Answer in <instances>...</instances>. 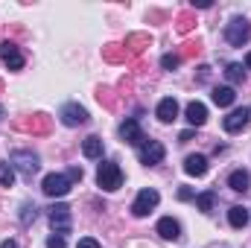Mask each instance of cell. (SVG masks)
Here are the masks:
<instances>
[{
	"mask_svg": "<svg viewBox=\"0 0 251 248\" xmlns=\"http://www.w3.org/2000/svg\"><path fill=\"white\" fill-rule=\"evenodd\" d=\"M12 167H18V173L24 178H32L38 173V155H32L26 149H18V152H12Z\"/></svg>",
	"mask_w": 251,
	"mask_h": 248,
	"instance_id": "obj_3",
	"label": "cell"
},
{
	"mask_svg": "<svg viewBox=\"0 0 251 248\" xmlns=\"http://www.w3.org/2000/svg\"><path fill=\"white\" fill-rule=\"evenodd\" d=\"M249 117H251V108H234V111L222 120V125H225L228 134H237V131H243V128L249 125Z\"/></svg>",
	"mask_w": 251,
	"mask_h": 248,
	"instance_id": "obj_8",
	"label": "cell"
},
{
	"mask_svg": "<svg viewBox=\"0 0 251 248\" xmlns=\"http://www.w3.org/2000/svg\"><path fill=\"white\" fill-rule=\"evenodd\" d=\"M0 248H18V243H15V240H6V243H3Z\"/></svg>",
	"mask_w": 251,
	"mask_h": 248,
	"instance_id": "obj_29",
	"label": "cell"
},
{
	"mask_svg": "<svg viewBox=\"0 0 251 248\" xmlns=\"http://www.w3.org/2000/svg\"><path fill=\"white\" fill-rule=\"evenodd\" d=\"M249 38H251V24L246 18H234V21L225 26V41H228L231 47H243Z\"/></svg>",
	"mask_w": 251,
	"mask_h": 248,
	"instance_id": "obj_2",
	"label": "cell"
},
{
	"mask_svg": "<svg viewBox=\"0 0 251 248\" xmlns=\"http://www.w3.org/2000/svg\"><path fill=\"white\" fill-rule=\"evenodd\" d=\"M64 246H67V243H64L62 234H53V237L47 240V248H64Z\"/></svg>",
	"mask_w": 251,
	"mask_h": 248,
	"instance_id": "obj_24",
	"label": "cell"
},
{
	"mask_svg": "<svg viewBox=\"0 0 251 248\" xmlns=\"http://www.w3.org/2000/svg\"><path fill=\"white\" fill-rule=\"evenodd\" d=\"M251 184V175L246 173V170H234L231 175H228V187L231 190H237V193H246Z\"/></svg>",
	"mask_w": 251,
	"mask_h": 248,
	"instance_id": "obj_16",
	"label": "cell"
},
{
	"mask_svg": "<svg viewBox=\"0 0 251 248\" xmlns=\"http://www.w3.org/2000/svg\"><path fill=\"white\" fill-rule=\"evenodd\" d=\"M158 201H161V196H158V190H140L137 193V198H134V204H131V213L134 216H146V213H152L155 207H158Z\"/></svg>",
	"mask_w": 251,
	"mask_h": 248,
	"instance_id": "obj_5",
	"label": "cell"
},
{
	"mask_svg": "<svg viewBox=\"0 0 251 248\" xmlns=\"http://www.w3.org/2000/svg\"><path fill=\"white\" fill-rule=\"evenodd\" d=\"M184 114H187L190 125H204V120H207V108H204V102H190Z\"/></svg>",
	"mask_w": 251,
	"mask_h": 248,
	"instance_id": "obj_15",
	"label": "cell"
},
{
	"mask_svg": "<svg viewBox=\"0 0 251 248\" xmlns=\"http://www.w3.org/2000/svg\"><path fill=\"white\" fill-rule=\"evenodd\" d=\"M120 137H123L126 143H131V146H143V143H146V137H143L137 120H126V123L120 125Z\"/></svg>",
	"mask_w": 251,
	"mask_h": 248,
	"instance_id": "obj_11",
	"label": "cell"
},
{
	"mask_svg": "<svg viewBox=\"0 0 251 248\" xmlns=\"http://www.w3.org/2000/svg\"><path fill=\"white\" fill-rule=\"evenodd\" d=\"M158 234H161L164 240H178V237H181V225H178L173 216H164V219H158Z\"/></svg>",
	"mask_w": 251,
	"mask_h": 248,
	"instance_id": "obj_14",
	"label": "cell"
},
{
	"mask_svg": "<svg viewBox=\"0 0 251 248\" xmlns=\"http://www.w3.org/2000/svg\"><path fill=\"white\" fill-rule=\"evenodd\" d=\"M26 213H24V222H29V219H35V207H24Z\"/></svg>",
	"mask_w": 251,
	"mask_h": 248,
	"instance_id": "obj_27",
	"label": "cell"
},
{
	"mask_svg": "<svg viewBox=\"0 0 251 248\" xmlns=\"http://www.w3.org/2000/svg\"><path fill=\"white\" fill-rule=\"evenodd\" d=\"M234 99H237V94H234V88H216L213 91V102L219 105V108H228V105H234Z\"/></svg>",
	"mask_w": 251,
	"mask_h": 248,
	"instance_id": "obj_18",
	"label": "cell"
},
{
	"mask_svg": "<svg viewBox=\"0 0 251 248\" xmlns=\"http://www.w3.org/2000/svg\"><path fill=\"white\" fill-rule=\"evenodd\" d=\"M228 222H231L234 228H246V225H249V210H246L243 204H234V207L228 210Z\"/></svg>",
	"mask_w": 251,
	"mask_h": 248,
	"instance_id": "obj_19",
	"label": "cell"
},
{
	"mask_svg": "<svg viewBox=\"0 0 251 248\" xmlns=\"http://www.w3.org/2000/svg\"><path fill=\"white\" fill-rule=\"evenodd\" d=\"M0 114H3V111H0Z\"/></svg>",
	"mask_w": 251,
	"mask_h": 248,
	"instance_id": "obj_31",
	"label": "cell"
},
{
	"mask_svg": "<svg viewBox=\"0 0 251 248\" xmlns=\"http://www.w3.org/2000/svg\"><path fill=\"white\" fill-rule=\"evenodd\" d=\"M97 184L102 187V190H120L123 187V173H120V167L114 164V161H102L100 164V170H97Z\"/></svg>",
	"mask_w": 251,
	"mask_h": 248,
	"instance_id": "obj_1",
	"label": "cell"
},
{
	"mask_svg": "<svg viewBox=\"0 0 251 248\" xmlns=\"http://www.w3.org/2000/svg\"><path fill=\"white\" fill-rule=\"evenodd\" d=\"M225 76H228L231 82H243V67H240V64H228Z\"/></svg>",
	"mask_w": 251,
	"mask_h": 248,
	"instance_id": "obj_22",
	"label": "cell"
},
{
	"mask_svg": "<svg viewBox=\"0 0 251 248\" xmlns=\"http://www.w3.org/2000/svg\"><path fill=\"white\" fill-rule=\"evenodd\" d=\"M246 67H249V70H251V53H249V56H246Z\"/></svg>",
	"mask_w": 251,
	"mask_h": 248,
	"instance_id": "obj_30",
	"label": "cell"
},
{
	"mask_svg": "<svg viewBox=\"0 0 251 248\" xmlns=\"http://www.w3.org/2000/svg\"><path fill=\"white\" fill-rule=\"evenodd\" d=\"M82 152H85V158H91V161H97V158H102V140H100L97 134H91V137H85V143H82Z\"/></svg>",
	"mask_w": 251,
	"mask_h": 248,
	"instance_id": "obj_17",
	"label": "cell"
},
{
	"mask_svg": "<svg viewBox=\"0 0 251 248\" xmlns=\"http://www.w3.org/2000/svg\"><path fill=\"white\" fill-rule=\"evenodd\" d=\"M140 164H146V167H152V164H161L164 161V155H167V149H164V143H158V140H146L143 146H140Z\"/></svg>",
	"mask_w": 251,
	"mask_h": 248,
	"instance_id": "obj_7",
	"label": "cell"
},
{
	"mask_svg": "<svg viewBox=\"0 0 251 248\" xmlns=\"http://www.w3.org/2000/svg\"><path fill=\"white\" fill-rule=\"evenodd\" d=\"M0 59H3V64H9V70H21L24 67V56H21V50L12 41L0 44Z\"/></svg>",
	"mask_w": 251,
	"mask_h": 248,
	"instance_id": "obj_10",
	"label": "cell"
},
{
	"mask_svg": "<svg viewBox=\"0 0 251 248\" xmlns=\"http://www.w3.org/2000/svg\"><path fill=\"white\" fill-rule=\"evenodd\" d=\"M155 114H158V120H161V123H173V120L178 117V102H176L173 97H167V99H161V102H158Z\"/></svg>",
	"mask_w": 251,
	"mask_h": 248,
	"instance_id": "obj_12",
	"label": "cell"
},
{
	"mask_svg": "<svg viewBox=\"0 0 251 248\" xmlns=\"http://www.w3.org/2000/svg\"><path fill=\"white\" fill-rule=\"evenodd\" d=\"M213 201H216V196H213L210 190H207V193H201V196H196V204H199V210H204V213H207V210H213Z\"/></svg>",
	"mask_w": 251,
	"mask_h": 248,
	"instance_id": "obj_21",
	"label": "cell"
},
{
	"mask_svg": "<svg viewBox=\"0 0 251 248\" xmlns=\"http://www.w3.org/2000/svg\"><path fill=\"white\" fill-rule=\"evenodd\" d=\"M50 225H53V231L56 234H70V225H73V219H70V207L67 204H56L53 210H50Z\"/></svg>",
	"mask_w": 251,
	"mask_h": 248,
	"instance_id": "obj_6",
	"label": "cell"
},
{
	"mask_svg": "<svg viewBox=\"0 0 251 248\" xmlns=\"http://www.w3.org/2000/svg\"><path fill=\"white\" fill-rule=\"evenodd\" d=\"M190 137H193V131H181V134H178V140H181V143H187Z\"/></svg>",
	"mask_w": 251,
	"mask_h": 248,
	"instance_id": "obj_28",
	"label": "cell"
},
{
	"mask_svg": "<svg viewBox=\"0 0 251 248\" xmlns=\"http://www.w3.org/2000/svg\"><path fill=\"white\" fill-rule=\"evenodd\" d=\"M178 62H181V59H178V56H173V53H167V56L161 59V64H164L167 70H173V67H178Z\"/></svg>",
	"mask_w": 251,
	"mask_h": 248,
	"instance_id": "obj_23",
	"label": "cell"
},
{
	"mask_svg": "<svg viewBox=\"0 0 251 248\" xmlns=\"http://www.w3.org/2000/svg\"><path fill=\"white\" fill-rule=\"evenodd\" d=\"M184 173L193 175V178H201V175L207 173V158H204V155H187V161H184Z\"/></svg>",
	"mask_w": 251,
	"mask_h": 248,
	"instance_id": "obj_13",
	"label": "cell"
},
{
	"mask_svg": "<svg viewBox=\"0 0 251 248\" xmlns=\"http://www.w3.org/2000/svg\"><path fill=\"white\" fill-rule=\"evenodd\" d=\"M67 178H70V184H73V181H82V170H79V167H70V170H67Z\"/></svg>",
	"mask_w": 251,
	"mask_h": 248,
	"instance_id": "obj_25",
	"label": "cell"
},
{
	"mask_svg": "<svg viewBox=\"0 0 251 248\" xmlns=\"http://www.w3.org/2000/svg\"><path fill=\"white\" fill-rule=\"evenodd\" d=\"M76 248H100V243L97 240H91V237H85V240H79V246Z\"/></svg>",
	"mask_w": 251,
	"mask_h": 248,
	"instance_id": "obj_26",
	"label": "cell"
},
{
	"mask_svg": "<svg viewBox=\"0 0 251 248\" xmlns=\"http://www.w3.org/2000/svg\"><path fill=\"white\" fill-rule=\"evenodd\" d=\"M70 178L62 175V173H50V175H44V181H41V190L47 193V196H56V198H62L70 193Z\"/></svg>",
	"mask_w": 251,
	"mask_h": 248,
	"instance_id": "obj_4",
	"label": "cell"
},
{
	"mask_svg": "<svg viewBox=\"0 0 251 248\" xmlns=\"http://www.w3.org/2000/svg\"><path fill=\"white\" fill-rule=\"evenodd\" d=\"M15 184V167L12 164H0V187Z\"/></svg>",
	"mask_w": 251,
	"mask_h": 248,
	"instance_id": "obj_20",
	"label": "cell"
},
{
	"mask_svg": "<svg viewBox=\"0 0 251 248\" xmlns=\"http://www.w3.org/2000/svg\"><path fill=\"white\" fill-rule=\"evenodd\" d=\"M62 123L64 125H85L88 123V111L79 105V102H67V105H62Z\"/></svg>",
	"mask_w": 251,
	"mask_h": 248,
	"instance_id": "obj_9",
	"label": "cell"
}]
</instances>
